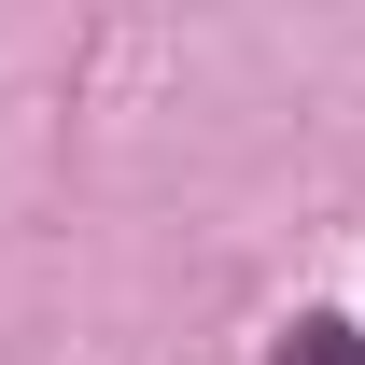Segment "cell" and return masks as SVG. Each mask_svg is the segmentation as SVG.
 <instances>
[{"mask_svg": "<svg viewBox=\"0 0 365 365\" xmlns=\"http://www.w3.org/2000/svg\"><path fill=\"white\" fill-rule=\"evenodd\" d=\"M267 365H365V323L351 309H281L267 323Z\"/></svg>", "mask_w": 365, "mask_h": 365, "instance_id": "1", "label": "cell"}]
</instances>
